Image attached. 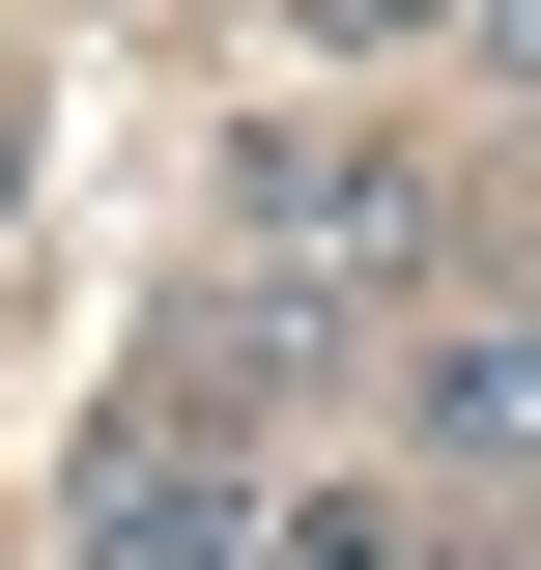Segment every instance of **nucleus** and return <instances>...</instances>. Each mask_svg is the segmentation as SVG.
<instances>
[{
    "instance_id": "f03ea898",
    "label": "nucleus",
    "mask_w": 541,
    "mask_h": 570,
    "mask_svg": "<svg viewBox=\"0 0 541 570\" xmlns=\"http://www.w3.org/2000/svg\"><path fill=\"white\" fill-rule=\"evenodd\" d=\"M400 428L456 456V485H541V314H484V343H427V371H400Z\"/></svg>"
},
{
    "instance_id": "f257e3e1",
    "label": "nucleus",
    "mask_w": 541,
    "mask_h": 570,
    "mask_svg": "<svg viewBox=\"0 0 541 570\" xmlns=\"http://www.w3.org/2000/svg\"><path fill=\"white\" fill-rule=\"evenodd\" d=\"M228 257H257V285L427 257V142H400V115H257V142H228Z\"/></svg>"
},
{
    "instance_id": "7ed1b4c3",
    "label": "nucleus",
    "mask_w": 541,
    "mask_h": 570,
    "mask_svg": "<svg viewBox=\"0 0 541 570\" xmlns=\"http://www.w3.org/2000/svg\"><path fill=\"white\" fill-rule=\"evenodd\" d=\"M285 570H400V513H371V485H314V513H285Z\"/></svg>"
},
{
    "instance_id": "423d86ee",
    "label": "nucleus",
    "mask_w": 541,
    "mask_h": 570,
    "mask_svg": "<svg viewBox=\"0 0 541 570\" xmlns=\"http://www.w3.org/2000/svg\"><path fill=\"white\" fill-rule=\"evenodd\" d=\"M0 228H29V115H0Z\"/></svg>"
},
{
    "instance_id": "20e7f679",
    "label": "nucleus",
    "mask_w": 541,
    "mask_h": 570,
    "mask_svg": "<svg viewBox=\"0 0 541 570\" xmlns=\"http://www.w3.org/2000/svg\"><path fill=\"white\" fill-rule=\"evenodd\" d=\"M484 86H541V0H484Z\"/></svg>"
},
{
    "instance_id": "39448f33",
    "label": "nucleus",
    "mask_w": 541,
    "mask_h": 570,
    "mask_svg": "<svg viewBox=\"0 0 541 570\" xmlns=\"http://www.w3.org/2000/svg\"><path fill=\"white\" fill-rule=\"evenodd\" d=\"M285 29H427V0H285Z\"/></svg>"
}]
</instances>
